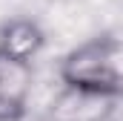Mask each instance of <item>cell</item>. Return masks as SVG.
Here are the masks:
<instances>
[{
    "instance_id": "6da1fadb",
    "label": "cell",
    "mask_w": 123,
    "mask_h": 121,
    "mask_svg": "<svg viewBox=\"0 0 123 121\" xmlns=\"http://www.w3.org/2000/svg\"><path fill=\"white\" fill-rule=\"evenodd\" d=\"M66 90L123 98V38H92L60 60Z\"/></svg>"
},
{
    "instance_id": "7a4b0ae2",
    "label": "cell",
    "mask_w": 123,
    "mask_h": 121,
    "mask_svg": "<svg viewBox=\"0 0 123 121\" xmlns=\"http://www.w3.org/2000/svg\"><path fill=\"white\" fill-rule=\"evenodd\" d=\"M31 92V63L0 55V121H20Z\"/></svg>"
},
{
    "instance_id": "3957f363",
    "label": "cell",
    "mask_w": 123,
    "mask_h": 121,
    "mask_svg": "<svg viewBox=\"0 0 123 121\" xmlns=\"http://www.w3.org/2000/svg\"><path fill=\"white\" fill-rule=\"evenodd\" d=\"M46 35L31 17H12L0 26V55L20 63H31L43 52Z\"/></svg>"
},
{
    "instance_id": "277c9868",
    "label": "cell",
    "mask_w": 123,
    "mask_h": 121,
    "mask_svg": "<svg viewBox=\"0 0 123 121\" xmlns=\"http://www.w3.org/2000/svg\"><path fill=\"white\" fill-rule=\"evenodd\" d=\"M112 101L115 98L77 92V90H66L63 87V95L57 101V107L52 110V115L57 121H106Z\"/></svg>"
}]
</instances>
